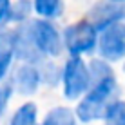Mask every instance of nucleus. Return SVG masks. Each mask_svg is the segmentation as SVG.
Segmentation results:
<instances>
[{
    "label": "nucleus",
    "mask_w": 125,
    "mask_h": 125,
    "mask_svg": "<svg viewBox=\"0 0 125 125\" xmlns=\"http://www.w3.org/2000/svg\"><path fill=\"white\" fill-rule=\"evenodd\" d=\"M116 93H118V87H116V80H114L113 73L102 76V78L93 80L87 89L85 100L76 109V116L85 123L98 120V118H103L107 105L111 102H114Z\"/></svg>",
    "instance_id": "obj_1"
},
{
    "label": "nucleus",
    "mask_w": 125,
    "mask_h": 125,
    "mask_svg": "<svg viewBox=\"0 0 125 125\" xmlns=\"http://www.w3.org/2000/svg\"><path fill=\"white\" fill-rule=\"evenodd\" d=\"M27 29L33 44L40 54H49V56L60 54L62 40H60V34L53 24L45 22V20H33L31 24H27Z\"/></svg>",
    "instance_id": "obj_2"
},
{
    "label": "nucleus",
    "mask_w": 125,
    "mask_h": 125,
    "mask_svg": "<svg viewBox=\"0 0 125 125\" xmlns=\"http://www.w3.org/2000/svg\"><path fill=\"white\" fill-rule=\"evenodd\" d=\"M63 85H65V96L74 100L82 93H85L91 85V74L89 69L82 62L80 56H73L67 62L63 71Z\"/></svg>",
    "instance_id": "obj_3"
},
{
    "label": "nucleus",
    "mask_w": 125,
    "mask_h": 125,
    "mask_svg": "<svg viewBox=\"0 0 125 125\" xmlns=\"http://www.w3.org/2000/svg\"><path fill=\"white\" fill-rule=\"evenodd\" d=\"M63 40L65 45L69 49V53L73 56H80L82 53H89L94 49L96 44V31L91 24L85 20V22H78L69 25L63 33Z\"/></svg>",
    "instance_id": "obj_4"
},
{
    "label": "nucleus",
    "mask_w": 125,
    "mask_h": 125,
    "mask_svg": "<svg viewBox=\"0 0 125 125\" xmlns=\"http://www.w3.org/2000/svg\"><path fill=\"white\" fill-rule=\"evenodd\" d=\"M100 53L102 58L107 60H120L125 56V25L122 22H114L102 29Z\"/></svg>",
    "instance_id": "obj_5"
},
{
    "label": "nucleus",
    "mask_w": 125,
    "mask_h": 125,
    "mask_svg": "<svg viewBox=\"0 0 125 125\" xmlns=\"http://www.w3.org/2000/svg\"><path fill=\"white\" fill-rule=\"evenodd\" d=\"M123 15H125L123 7H120L116 2H100L91 9L87 22L94 27V31H102L107 25L120 22L123 18Z\"/></svg>",
    "instance_id": "obj_6"
},
{
    "label": "nucleus",
    "mask_w": 125,
    "mask_h": 125,
    "mask_svg": "<svg viewBox=\"0 0 125 125\" xmlns=\"http://www.w3.org/2000/svg\"><path fill=\"white\" fill-rule=\"evenodd\" d=\"M40 83V73L31 65H24L15 74V87L22 94H33Z\"/></svg>",
    "instance_id": "obj_7"
},
{
    "label": "nucleus",
    "mask_w": 125,
    "mask_h": 125,
    "mask_svg": "<svg viewBox=\"0 0 125 125\" xmlns=\"http://www.w3.org/2000/svg\"><path fill=\"white\" fill-rule=\"evenodd\" d=\"M13 54H15V33L0 31V78L6 74Z\"/></svg>",
    "instance_id": "obj_8"
},
{
    "label": "nucleus",
    "mask_w": 125,
    "mask_h": 125,
    "mask_svg": "<svg viewBox=\"0 0 125 125\" xmlns=\"http://www.w3.org/2000/svg\"><path fill=\"white\" fill-rule=\"evenodd\" d=\"M11 125H36V105L25 103L15 113Z\"/></svg>",
    "instance_id": "obj_9"
},
{
    "label": "nucleus",
    "mask_w": 125,
    "mask_h": 125,
    "mask_svg": "<svg viewBox=\"0 0 125 125\" xmlns=\"http://www.w3.org/2000/svg\"><path fill=\"white\" fill-rule=\"evenodd\" d=\"M34 9L44 18H54L62 13V0H34Z\"/></svg>",
    "instance_id": "obj_10"
},
{
    "label": "nucleus",
    "mask_w": 125,
    "mask_h": 125,
    "mask_svg": "<svg viewBox=\"0 0 125 125\" xmlns=\"http://www.w3.org/2000/svg\"><path fill=\"white\" fill-rule=\"evenodd\" d=\"M44 125H76V122H74L73 111L60 107V109H54L47 114Z\"/></svg>",
    "instance_id": "obj_11"
},
{
    "label": "nucleus",
    "mask_w": 125,
    "mask_h": 125,
    "mask_svg": "<svg viewBox=\"0 0 125 125\" xmlns=\"http://www.w3.org/2000/svg\"><path fill=\"white\" fill-rule=\"evenodd\" d=\"M29 15H31V0H18L9 11V18L16 22L25 20Z\"/></svg>",
    "instance_id": "obj_12"
},
{
    "label": "nucleus",
    "mask_w": 125,
    "mask_h": 125,
    "mask_svg": "<svg viewBox=\"0 0 125 125\" xmlns=\"http://www.w3.org/2000/svg\"><path fill=\"white\" fill-rule=\"evenodd\" d=\"M9 11H11V2L9 0H0V25L9 20Z\"/></svg>",
    "instance_id": "obj_13"
},
{
    "label": "nucleus",
    "mask_w": 125,
    "mask_h": 125,
    "mask_svg": "<svg viewBox=\"0 0 125 125\" xmlns=\"http://www.w3.org/2000/svg\"><path fill=\"white\" fill-rule=\"evenodd\" d=\"M9 96H11V89L9 87H0V116L4 114V111H6Z\"/></svg>",
    "instance_id": "obj_14"
},
{
    "label": "nucleus",
    "mask_w": 125,
    "mask_h": 125,
    "mask_svg": "<svg viewBox=\"0 0 125 125\" xmlns=\"http://www.w3.org/2000/svg\"><path fill=\"white\" fill-rule=\"evenodd\" d=\"M109 2H116V4H122V2H125V0H109Z\"/></svg>",
    "instance_id": "obj_15"
}]
</instances>
